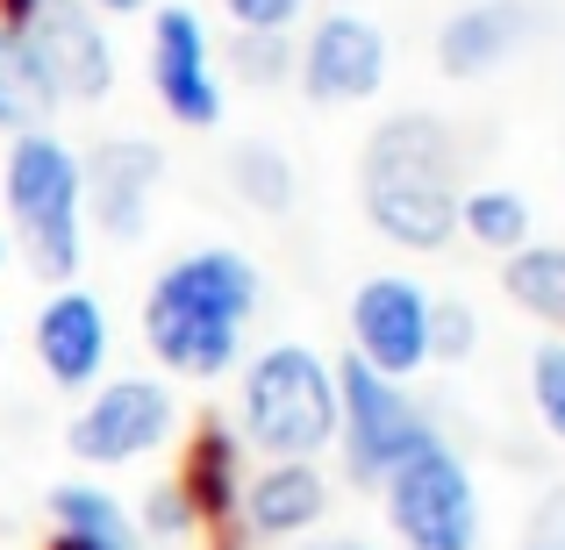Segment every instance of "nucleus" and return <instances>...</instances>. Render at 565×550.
Listing matches in <instances>:
<instances>
[{
	"instance_id": "nucleus-1",
	"label": "nucleus",
	"mask_w": 565,
	"mask_h": 550,
	"mask_svg": "<svg viewBox=\"0 0 565 550\" xmlns=\"http://www.w3.org/2000/svg\"><path fill=\"white\" fill-rule=\"evenodd\" d=\"M258 265L230 244L172 258L143 293V344L172 379H222L244 358V330L258 315Z\"/></svg>"
},
{
	"instance_id": "nucleus-2",
	"label": "nucleus",
	"mask_w": 565,
	"mask_h": 550,
	"mask_svg": "<svg viewBox=\"0 0 565 550\" xmlns=\"http://www.w3.org/2000/svg\"><path fill=\"white\" fill-rule=\"evenodd\" d=\"M359 207L401 250H444L458 236V137L444 115L401 108L359 151Z\"/></svg>"
},
{
	"instance_id": "nucleus-3",
	"label": "nucleus",
	"mask_w": 565,
	"mask_h": 550,
	"mask_svg": "<svg viewBox=\"0 0 565 550\" xmlns=\"http://www.w3.org/2000/svg\"><path fill=\"white\" fill-rule=\"evenodd\" d=\"M0 193H8V222L14 244H22L29 272L72 287L86 258V201H79V151L51 129H29L8 143V165H0Z\"/></svg>"
},
{
	"instance_id": "nucleus-4",
	"label": "nucleus",
	"mask_w": 565,
	"mask_h": 550,
	"mask_svg": "<svg viewBox=\"0 0 565 550\" xmlns=\"http://www.w3.org/2000/svg\"><path fill=\"white\" fill-rule=\"evenodd\" d=\"M244 443H258L265 465L279 457H308L337 443V371L316 358L308 344H265L244 365Z\"/></svg>"
},
{
	"instance_id": "nucleus-5",
	"label": "nucleus",
	"mask_w": 565,
	"mask_h": 550,
	"mask_svg": "<svg viewBox=\"0 0 565 550\" xmlns=\"http://www.w3.org/2000/svg\"><path fill=\"white\" fill-rule=\"evenodd\" d=\"M337 371V443H344V472L351 486H386V472H401L415 451L437 443V422L408 400V386L380 379L373 365L344 358Z\"/></svg>"
},
{
	"instance_id": "nucleus-6",
	"label": "nucleus",
	"mask_w": 565,
	"mask_h": 550,
	"mask_svg": "<svg viewBox=\"0 0 565 550\" xmlns=\"http://www.w3.org/2000/svg\"><path fill=\"white\" fill-rule=\"evenodd\" d=\"M380 494L401 550H480V486L444 436L415 451L401 472H386Z\"/></svg>"
},
{
	"instance_id": "nucleus-7",
	"label": "nucleus",
	"mask_w": 565,
	"mask_h": 550,
	"mask_svg": "<svg viewBox=\"0 0 565 550\" xmlns=\"http://www.w3.org/2000/svg\"><path fill=\"white\" fill-rule=\"evenodd\" d=\"M172 422H180V408H172V393L158 379H108L65 422V451L79 457V465H100V472L137 465V457H151L158 443L172 436Z\"/></svg>"
},
{
	"instance_id": "nucleus-8",
	"label": "nucleus",
	"mask_w": 565,
	"mask_h": 550,
	"mask_svg": "<svg viewBox=\"0 0 565 550\" xmlns=\"http://www.w3.org/2000/svg\"><path fill=\"white\" fill-rule=\"evenodd\" d=\"M351 358L380 379H408L429 365V293L408 272H373L351 293Z\"/></svg>"
},
{
	"instance_id": "nucleus-9",
	"label": "nucleus",
	"mask_w": 565,
	"mask_h": 550,
	"mask_svg": "<svg viewBox=\"0 0 565 550\" xmlns=\"http://www.w3.org/2000/svg\"><path fill=\"white\" fill-rule=\"evenodd\" d=\"M294 79L316 108H359L386 86V36L365 14H322L294 51Z\"/></svg>"
},
{
	"instance_id": "nucleus-10",
	"label": "nucleus",
	"mask_w": 565,
	"mask_h": 550,
	"mask_svg": "<svg viewBox=\"0 0 565 550\" xmlns=\"http://www.w3.org/2000/svg\"><path fill=\"white\" fill-rule=\"evenodd\" d=\"M158 186H166V151L143 137H108L79 158V201L94 207L100 236H115V244H137L151 229Z\"/></svg>"
},
{
	"instance_id": "nucleus-11",
	"label": "nucleus",
	"mask_w": 565,
	"mask_h": 550,
	"mask_svg": "<svg viewBox=\"0 0 565 550\" xmlns=\"http://www.w3.org/2000/svg\"><path fill=\"white\" fill-rule=\"evenodd\" d=\"M22 36H29V51H36L43 79H51L57 108H65V100H100L115 86V51H108L100 14L86 8V0H36Z\"/></svg>"
},
{
	"instance_id": "nucleus-12",
	"label": "nucleus",
	"mask_w": 565,
	"mask_h": 550,
	"mask_svg": "<svg viewBox=\"0 0 565 550\" xmlns=\"http://www.w3.org/2000/svg\"><path fill=\"white\" fill-rule=\"evenodd\" d=\"M151 86L158 108L180 129H215L222 122V79H215V51L193 8H158L151 22Z\"/></svg>"
},
{
	"instance_id": "nucleus-13",
	"label": "nucleus",
	"mask_w": 565,
	"mask_h": 550,
	"mask_svg": "<svg viewBox=\"0 0 565 550\" xmlns=\"http://www.w3.org/2000/svg\"><path fill=\"white\" fill-rule=\"evenodd\" d=\"M29 344H36L43 379L65 386V393H86V386L100 379V365H108V308L86 287H57L51 301L36 308Z\"/></svg>"
},
{
	"instance_id": "nucleus-14",
	"label": "nucleus",
	"mask_w": 565,
	"mask_h": 550,
	"mask_svg": "<svg viewBox=\"0 0 565 550\" xmlns=\"http://www.w3.org/2000/svg\"><path fill=\"white\" fill-rule=\"evenodd\" d=\"M544 29L537 0H472L437 29V72L444 79H487L494 65H509L530 36Z\"/></svg>"
},
{
	"instance_id": "nucleus-15",
	"label": "nucleus",
	"mask_w": 565,
	"mask_h": 550,
	"mask_svg": "<svg viewBox=\"0 0 565 550\" xmlns=\"http://www.w3.org/2000/svg\"><path fill=\"white\" fill-rule=\"evenodd\" d=\"M330 515V479H322L308 457H279V465L250 472L244 500H236V522L250 543H294Z\"/></svg>"
},
{
	"instance_id": "nucleus-16",
	"label": "nucleus",
	"mask_w": 565,
	"mask_h": 550,
	"mask_svg": "<svg viewBox=\"0 0 565 550\" xmlns=\"http://www.w3.org/2000/svg\"><path fill=\"white\" fill-rule=\"evenodd\" d=\"M180 494H186V508H193L201 529H230L236 522V500H244V436H236L230 422L207 414V422L186 436Z\"/></svg>"
},
{
	"instance_id": "nucleus-17",
	"label": "nucleus",
	"mask_w": 565,
	"mask_h": 550,
	"mask_svg": "<svg viewBox=\"0 0 565 550\" xmlns=\"http://www.w3.org/2000/svg\"><path fill=\"white\" fill-rule=\"evenodd\" d=\"M51 522H57V537H72L79 550H151L137 537V522H129V508L115 494H100L94 479L51 486Z\"/></svg>"
},
{
	"instance_id": "nucleus-18",
	"label": "nucleus",
	"mask_w": 565,
	"mask_h": 550,
	"mask_svg": "<svg viewBox=\"0 0 565 550\" xmlns=\"http://www.w3.org/2000/svg\"><path fill=\"white\" fill-rule=\"evenodd\" d=\"M51 115H57V94H51V79H43L29 36L0 22V129H8V137H29V129H51Z\"/></svg>"
},
{
	"instance_id": "nucleus-19",
	"label": "nucleus",
	"mask_w": 565,
	"mask_h": 550,
	"mask_svg": "<svg viewBox=\"0 0 565 550\" xmlns=\"http://www.w3.org/2000/svg\"><path fill=\"white\" fill-rule=\"evenodd\" d=\"M501 293L523 308L530 322H544L565 336V244H523L501 258Z\"/></svg>"
},
{
	"instance_id": "nucleus-20",
	"label": "nucleus",
	"mask_w": 565,
	"mask_h": 550,
	"mask_svg": "<svg viewBox=\"0 0 565 550\" xmlns=\"http://www.w3.org/2000/svg\"><path fill=\"white\" fill-rule=\"evenodd\" d=\"M230 186L236 201L250 207V215H294V201H301V180H294V158L279 151V143L250 137L230 151Z\"/></svg>"
},
{
	"instance_id": "nucleus-21",
	"label": "nucleus",
	"mask_w": 565,
	"mask_h": 550,
	"mask_svg": "<svg viewBox=\"0 0 565 550\" xmlns=\"http://www.w3.org/2000/svg\"><path fill=\"white\" fill-rule=\"evenodd\" d=\"M458 229L480 250L509 258V250L530 244V201L515 186H472V193H458Z\"/></svg>"
},
{
	"instance_id": "nucleus-22",
	"label": "nucleus",
	"mask_w": 565,
	"mask_h": 550,
	"mask_svg": "<svg viewBox=\"0 0 565 550\" xmlns=\"http://www.w3.org/2000/svg\"><path fill=\"white\" fill-rule=\"evenodd\" d=\"M230 72L244 86H287L294 79V36L287 29H236L230 36Z\"/></svg>"
},
{
	"instance_id": "nucleus-23",
	"label": "nucleus",
	"mask_w": 565,
	"mask_h": 550,
	"mask_svg": "<svg viewBox=\"0 0 565 550\" xmlns=\"http://www.w3.org/2000/svg\"><path fill=\"white\" fill-rule=\"evenodd\" d=\"M472 351H480V315H472V301H458V293H429V358L444 365H466Z\"/></svg>"
},
{
	"instance_id": "nucleus-24",
	"label": "nucleus",
	"mask_w": 565,
	"mask_h": 550,
	"mask_svg": "<svg viewBox=\"0 0 565 550\" xmlns=\"http://www.w3.org/2000/svg\"><path fill=\"white\" fill-rule=\"evenodd\" d=\"M129 522H137V537L143 543H186L193 529V508H186V494H180V479H166V486H151V494H143V508L129 515Z\"/></svg>"
},
{
	"instance_id": "nucleus-25",
	"label": "nucleus",
	"mask_w": 565,
	"mask_h": 550,
	"mask_svg": "<svg viewBox=\"0 0 565 550\" xmlns=\"http://www.w3.org/2000/svg\"><path fill=\"white\" fill-rule=\"evenodd\" d=\"M530 400H537V422L565 443V344L558 336L530 351Z\"/></svg>"
},
{
	"instance_id": "nucleus-26",
	"label": "nucleus",
	"mask_w": 565,
	"mask_h": 550,
	"mask_svg": "<svg viewBox=\"0 0 565 550\" xmlns=\"http://www.w3.org/2000/svg\"><path fill=\"white\" fill-rule=\"evenodd\" d=\"M515 550H565V486L537 494V508H530L523 543H515Z\"/></svg>"
},
{
	"instance_id": "nucleus-27",
	"label": "nucleus",
	"mask_w": 565,
	"mask_h": 550,
	"mask_svg": "<svg viewBox=\"0 0 565 550\" xmlns=\"http://www.w3.org/2000/svg\"><path fill=\"white\" fill-rule=\"evenodd\" d=\"M301 8L308 0H222V14H230L236 29H294Z\"/></svg>"
},
{
	"instance_id": "nucleus-28",
	"label": "nucleus",
	"mask_w": 565,
	"mask_h": 550,
	"mask_svg": "<svg viewBox=\"0 0 565 550\" xmlns=\"http://www.w3.org/2000/svg\"><path fill=\"white\" fill-rule=\"evenodd\" d=\"M29 14H36V0H0V22L8 29H29Z\"/></svg>"
},
{
	"instance_id": "nucleus-29",
	"label": "nucleus",
	"mask_w": 565,
	"mask_h": 550,
	"mask_svg": "<svg viewBox=\"0 0 565 550\" xmlns=\"http://www.w3.org/2000/svg\"><path fill=\"white\" fill-rule=\"evenodd\" d=\"M294 550H373L365 537H316V543H294Z\"/></svg>"
},
{
	"instance_id": "nucleus-30",
	"label": "nucleus",
	"mask_w": 565,
	"mask_h": 550,
	"mask_svg": "<svg viewBox=\"0 0 565 550\" xmlns=\"http://www.w3.org/2000/svg\"><path fill=\"white\" fill-rule=\"evenodd\" d=\"M86 8H108V14H137V8H151V0H86Z\"/></svg>"
},
{
	"instance_id": "nucleus-31",
	"label": "nucleus",
	"mask_w": 565,
	"mask_h": 550,
	"mask_svg": "<svg viewBox=\"0 0 565 550\" xmlns=\"http://www.w3.org/2000/svg\"><path fill=\"white\" fill-rule=\"evenodd\" d=\"M43 550H79V543H72V537H57V529H51V543H43Z\"/></svg>"
},
{
	"instance_id": "nucleus-32",
	"label": "nucleus",
	"mask_w": 565,
	"mask_h": 550,
	"mask_svg": "<svg viewBox=\"0 0 565 550\" xmlns=\"http://www.w3.org/2000/svg\"><path fill=\"white\" fill-rule=\"evenodd\" d=\"M0 265H8V236H0Z\"/></svg>"
}]
</instances>
